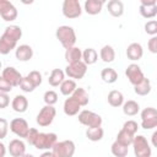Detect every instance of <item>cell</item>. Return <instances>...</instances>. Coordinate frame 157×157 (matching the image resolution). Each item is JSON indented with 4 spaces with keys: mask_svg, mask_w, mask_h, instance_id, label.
<instances>
[{
    "mask_svg": "<svg viewBox=\"0 0 157 157\" xmlns=\"http://www.w3.org/2000/svg\"><path fill=\"white\" fill-rule=\"evenodd\" d=\"M76 88H77V87H76V82H75L74 80H71V78L64 80V81L61 82V85H60V92H61V94H64V96H70V94H72V92H74Z\"/></svg>",
    "mask_w": 157,
    "mask_h": 157,
    "instance_id": "32",
    "label": "cell"
},
{
    "mask_svg": "<svg viewBox=\"0 0 157 157\" xmlns=\"http://www.w3.org/2000/svg\"><path fill=\"white\" fill-rule=\"evenodd\" d=\"M103 135H104V131L101 126H97V128H88L86 130V136L88 140L91 141H99L103 139Z\"/></svg>",
    "mask_w": 157,
    "mask_h": 157,
    "instance_id": "31",
    "label": "cell"
},
{
    "mask_svg": "<svg viewBox=\"0 0 157 157\" xmlns=\"http://www.w3.org/2000/svg\"><path fill=\"white\" fill-rule=\"evenodd\" d=\"M78 121L87 126V128H97L102 125V118L94 112L91 110H82L78 113Z\"/></svg>",
    "mask_w": 157,
    "mask_h": 157,
    "instance_id": "5",
    "label": "cell"
},
{
    "mask_svg": "<svg viewBox=\"0 0 157 157\" xmlns=\"http://www.w3.org/2000/svg\"><path fill=\"white\" fill-rule=\"evenodd\" d=\"M99 56H101L102 61H104V63H112L115 59V52H114V49H113L112 45H108L107 44V45L102 47V49L99 52Z\"/></svg>",
    "mask_w": 157,
    "mask_h": 157,
    "instance_id": "27",
    "label": "cell"
},
{
    "mask_svg": "<svg viewBox=\"0 0 157 157\" xmlns=\"http://www.w3.org/2000/svg\"><path fill=\"white\" fill-rule=\"evenodd\" d=\"M137 129H139V125H137V123L135 120H128L123 125V130H125L126 132H129L130 135H134V136H135Z\"/></svg>",
    "mask_w": 157,
    "mask_h": 157,
    "instance_id": "39",
    "label": "cell"
},
{
    "mask_svg": "<svg viewBox=\"0 0 157 157\" xmlns=\"http://www.w3.org/2000/svg\"><path fill=\"white\" fill-rule=\"evenodd\" d=\"M132 140H134V135H130L129 132H126L125 130H120L119 132H118V135H117V142H119L120 145H123V146H126V147H129L131 144H132Z\"/></svg>",
    "mask_w": 157,
    "mask_h": 157,
    "instance_id": "33",
    "label": "cell"
},
{
    "mask_svg": "<svg viewBox=\"0 0 157 157\" xmlns=\"http://www.w3.org/2000/svg\"><path fill=\"white\" fill-rule=\"evenodd\" d=\"M108 103L112 105V107H120L123 105L124 103V96L120 91H117V90H113L108 93Z\"/></svg>",
    "mask_w": 157,
    "mask_h": 157,
    "instance_id": "25",
    "label": "cell"
},
{
    "mask_svg": "<svg viewBox=\"0 0 157 157\" xmlns=\"http://www.w3.org/2000/svg\"><path fill=\"white\" fill-rule=\"evenodd\" d=\"M7 131H9V123H7V120L4 119V118H0V140L6 137Z\"/></svg>",
    "mask_w": 157,
    "mask_h": 157,
    "instance_id": "41",
    "label": "cell"
},
{
    "mask_svg": "<svg viewBox=\"0 0 157 157\" xmlns=\"http://www.w3.org/2000/svg\"><path fill=\"white\" fill-rule=\"evenodd\" d=\"M64 80H65V74H64V71L60 70V69H54V70L52 71L49 78H48V82H49L50 86L56 87V86H60Z\"/></svg>",
    "mask_w": 157,
    "mask_h": 157,
    "instance_id": "24",
    "label": "cell"
},
{
    "mask_svg": "<svg viewBox=\"0 0 157 157\" xmlns=\"http://www.w3.org/2000/svg\"><path fill=\"white\" fill-rule=\"evenodd\" d=\"M141 5L142 6H155L157 5L156 0H141Z\"/></svg>",
    "mask_w": 157,
    "mask_h": 157,
    "instance_id": "46",
    "label": "cell"
},
{
    "mask_svg": "<svg viewBox=\"0 0 157 157\" xmlns=\"http://www.w3.org/2000/svg\"><path fill=\"white\" fill-rule=\"evenodd\" d=\"M131 145L134 146V153L136 157H151L152 150L150 147L148 141L146 140V137L144 135L134 136Z\"/></svg>",
    "mask_w": 157,
    "mask_h": 157,
    "instance_id": "3",
    "label": "cell"
},
{
    "mask_svg": "<svg viewBox=\"0 0 157 157\" xmlns=\"http://www.w3.org/2000/svg\"><path fill=\"white\" fill-rule=\"evenodd\" d=\"M81 13L82 9L78 0H65L63 2V15L66 18H77Z\"/></svg>",
    "mask_w": 157,
    "mask_h": 157,
    "instance_id": "8",
    "label": "cell"
},
{
    "mask_svg": "<svg viewBox=\"0 0 157 157\" xmlns=\"http://www.w3.org/2000/svg\"><path fill=\"white\" fill-rule=\"evenodd\" d=\"M11 90H12V86H11V85H10L2 76H0V92L9 93Z\"/></svg>",
    "mask_w": 157,
    "mask_h": 157,
    "instance_id": "43",
    "label": "cell"
},
{
    "mask_svg": "<svg viewBox=\"0 0 157 157\" xmlns=\"http://www.w3.org/2000/svg\"><path fill=\"white\" fill-rule=\"evenodd\" d=\"M103 4V0H87L85 2V11L88 15H98L102 11Z\"/></svg>",
    "mask_w": 157,
    "mask_h": 157,
    "instance_id": "21",
    "label": "cell"
},
{
    "mask_svg": "<svg viewBox=\"0 0 157 157\" xmlns=\"http://www.w3.org/2000/svg\"><path fill=\"white\" fill-rule=\"evenodd\" d=\"M44 103L45 105H54L58 102V93L55 91H47L44 93Z\"/></svg>",
    "mask_w": 157,
    "mask_h": 157,
    "instance_id": "36",
    "label": "cell"
},
{
    "mask_svg": "<svg viewBox=\"0 0 157 157\" xmlns=\"http://www.w3.org/2000/svg\"><path fill=\"white\" fill-rule=\"evenodd\" d=\"M17 15H18L17 9L13 6L12 2H10L7 0H0V16L2 17L4 21L11 22V21L16 20Z\"/></svg>",
    "mask_w": 157,
    "mask_h": 157,
    "instance_id": "10",
    "label": "cell"
},
{
    "mask_svg": "<svg viewBox=\"0 0 157 157\" xmlns=\"http://www.w3.org/2000/svg\"><path fill=\"white\" fill-rule=\"evenodd\" d=\"M125 75L129 80V82L134 86H136L137 83H140L145 78L144 72L137 64H130L125 70Z\"/></svg>",
    "mask_w": 157,
    "mask_h": 157,
    "instance_id": "12",
    "label": "cell"
},
{
    "mask_svg": "<svg viewBox=\"0 0 157 157\" xmlns=\"http://www.w3.org/2000/svg\"><path fill=\"white\" fill-rule=\"evenodd\" d=\"M58 136L54 132H39L33 142L37 150H50L56 144Z\"/></svg>",
    "mask_w": 157,
    "mask_h": 157,
    "instance_id": "2",
    "label": "cell"
},
{
    "mask_svg": "<svg viewBox=\"0 0 157 157\" xmlns=\"http://www.w3.org/2000/svg\"><path fill=\"white\" fill-rule=\"evenodd\" d=\"M108 12L113 17H120L124 13V5L120 0H110L108 2Z\"/></svg>",
    "mask_w": 157,
    "mask_h": 157,
    "instance_id": "23",
    "label": "cell"
},
{
    "mask_svg": "<svg viewBox=\"0 0 157 157\" xmlns=\"http://www.w3.org/2000/svg\"><path fill=\"white\" fill-rule=\"evenodd\" d=\"M16 45H17V40L6 32H4V34L0 37V54L2 55L9 54L12 49L16 48Z\"/></svg>",
    "mask_w": 157,
    "mask_h": 157,
    "instance_id": "13",
    "label": "cell"
},
{
    "mask_svg": "<svg viewBox=\"0 0 157 157\" xmlns=\"http://www.w3.org/2000/svg\"><path fill=\"white\" fill-rule=\"evenodd\" d=\"M156 137H157V131H155L153 135H152V144H153V146L157 145V142H156Z\"/></svg>",
    "mask_w": 157,
    "mask_h": 157,
    "instance_id": "49",
    "label": "cell"
},
{
    "mask_svg": "<svg viewBox=\"0 0 157 157\" xmlns=\"http://www.w3.org/2000/svg\"><path fill=\"white\" fill-rule=\"evenodd\" d=\"M145 32L150 36H156L157 34V21L156 20H151L148 22L145 23Z\"/></svg>",
    "mask_w": 157,
    "mask_h": 157,
    "instance_id": "40",
    "label": "cell"
},
{
    "mask_svg": "<svg viewBox=\"0 0 157 157\" xmlns=\"http://www.w3.org/2000/svg\"><path fill=\"white\" fill-rule=\"evenodd\" d=\"M65 60L67 61V64H74V63H78L82 60V52L80 48L77 47H71L67 48L65 50Z\"/></svg>",
    "mask_w": 157,
    "mask_h": 157,
    "instance_id": "18",
    "label": "cell"
},
{
    "mask_svg": "<svg viewBox=\"0 0 157 157\" xmlns=\"http://www.w3.org/2000/svg\"><path fill=\"white\" fill-rule=\"evenodd\" d=\"M10 130L16 136L26 139V136L28 134V130H29V126H28V123L23 118H15L10 123Z\"/></svg>",
    "mask_w": 157,
    "mask_h": 157,
    "instance_id": "11",
    "label": "cell"
},
{
    "mask_svg": "<svg viewBox=\"0 0 157 157\" xmlns=\"http://www.w3.org/2000/svg\"><path fill=\"white\" fill-rule=\"evenodd\" d=\"M144 55V49L140 43H131L126 48V56L129 60H140Z\"/></svg>",
    "mask_w": 157,
    "mask_h": 157,
    "instance_id": "16",
    "label": "cell"
},
{
    "mask_svg": "<svg viewBox=\"0 0 157 157\" xmlns=\"http://www.w3.org/2000/svg\"><path fill=\"white\" fill-rule=\"evenodd\" d=\"M9 152L12 157H22L26 153V145L20 139H13L9 144Z\"/></svg>",
    "mask_w": 157,
    "mask_h": 157,
    "instance_id": "15",
    "label": "cell"
},
{
    "mask_svg": "<svg viewBox=\"0 0 157 157\" xmlns=\"http://www.w3.org/2000/svg\"><path fill=\"white\" fill-rule=\"evenodd\" d=\"M101 78L107 83H114L118 80V72L112 67H105L101 72Z\"/></svg>",
    "mask_w": 157,
    "mask_h": 157,
    "instance_id": "30",
    "label": "cell"
},
{
    "mask_svg": "<svg viewBox=\"0 0 157 157\" xmlns=\"http://www.w3.org/2000/svg\"><path fill=\"white\" fill-rule=\"evenodd\" d=\"M110 151H112L113 156H115V157H126L128 152H129V147L123 146L119 142L114 141L112 144V146H110Z\"/></svg>",
    "mask_w": 157,
    "mask_h": 157,
    "instance_id": "34",
    "label": "cell"
},
{
    "mask_svg": "<svg viewBox=\"0 0 157 157\" xmlns=\"http://www.w3.org/2000/svg\"><path fill=\"white\" fill-rule=\"evenodd\" d=\"M55 114H56V110L53 105H44L39 110V113L36 118V121L39 126H48L53 123Z\"/></svg>",
    "mask_w": 157,
    "mask_h": 157,
    "instance_id": "7",
    "label": "cell"
},
{
    "mask_svg": "<svg viewBox=\"0 0 157 157\" xmlns=\"http://www.w3.org/2000/svg\"><path fill=\"white\" fill-rule=\"evenodd\" d=\"M140 15L144 18H153L157 15V5L155 6H142L140 5Z\"/></svg>",
    "mask_w": 157,
    "mask_h": 157,
    "instance_id": "35",
    "label": "cell"
},
{
    "mask_svg": "<svg viewBox=\"0 0 157 157\" xmlns=\"http://www.w3.org/2000/svg\"><path fill=\"white\" fill-rule=\"evenodd\" d=\"M16 59L20 61H28L33 56V49L28 44H21L20 47L16 48Z\"/></svg>",
    "mask_w": 157,
    "mask_h": 157,
    "instance_id": "17",
    "label": "cell"
},
{
    "mask_svg": "<svg viewBox=\"0 0 157 157\" xmlns=\"http://www.w3.org/2000/svg\"><path fill=\"white\" fill-rule=\"evenodd\" d=\"M27 77H28V80L33 83L34 87H38V86L42 83V74H40L39 71H37V70L31 71V72L27 75Z\"/></svg>",
    "mask_w": 157,
    "mask_h": 157,
    "instance_id": "38",
    "label": "cell"
},
{
    "mask_svg": "<svg viewBox=\"0 0 157 157\" xmlns=\"http://www.w3.org/2000/svg\"><path fill=\"white\" fill-rule=\"evenodd\" d=\"M64 113L69 117H72V115H76L78 112H80V108L81 105L72 98V97H69L65 99L64 102Z\"/></svg>",
    "mask_w": 157,
    "mask_h": 157,
    "instance_id": "20",
    "label": "cell"
},
{
    "mask_svg": "<svg viewBox=\"0 0 157 157\" xmlns=\"http://www.w3.org/2000/svg\"><path fill=\"white\" fill-rule=\"evenodd\" d=\"M55 36L58 38V40L61 43V45L67 49L75 45L76 43V33L74 31L72 27L70 26H60L56 28Z\"/></svg>",
    "mask_w": 157,
    "mask_h": 157,
    "instance_id": "1",
    "label": "cell"
},
{
    "mask_svg": "<svg viewBox=\"0 0 157 157\" xmlns=\"http://www.w3.org/2000/svg\"><path fill=\"white\" fill-rule=\"evenodd\" d=\"M12 87H15V86H18L20 85V81H21V78H22V75L15 69V67H12V66H7V67H5L4 70H2V75H1Z\"/></svg>",
    "mask_w": 157,
    "mask_h": 157,
    "instance_id": "14",
    "label": "cell"
},
{
    "mask_svg": "<svg viewBox=\"0 0 157 157\" xmlns=\"http://www.w3.org/2000/svg\"><path fill=\"white\" fill-rule=\"evenodd\" d=\"M18 86H20V88H21L23 92H28V93H29V92H33V91H34V88H36V87L33 86V83L28 80V77H27V76H25V77L22 76V78H21V81H20V85H18Z\"/></svg>",
    "mask_w": 157,
    "mask_h": 157,
    "instance_id": "37",
    "label": "cell"
},
{
    "mask_svg": "<svg viewBox=\"0 0 157 157\" xmlns=\"http://www.w3.org/2000/svg\"><path fill=\"white\" fill-rule=\"evenodd\" d=\"M98 60V54L93 48H87L82 52V61L86 65H92Z\"/></svg>",
    "mask_w": 157,
    "mask_h": 157,
    "instance_id": "28",
    "label": "cell"
},
{
    "mask_svg": "<svg viewBox=\"0 0 157 157\" xmlns=\"http://www.w3.org/2000/svg\"><path fill=\"white\" fill-rule=\"evenodd\" d=\"M39 157H55V156H54V153H53L52 151H45V152H43Z\"/></svg>",
    "mask_w": 157,
    "mask_h": 157,
    "instance_id": "48",
    "label": "cell"
},
{
    "mask_svg": "<svg viewBox=\"0 0 157 157\" xmlns=\"http://www.w3.org/2000/svg\"><path fill=\"white\" fill-rule=\"evenodd\" d=\"M134 91L136 94L139 96H146L151 92V82L148 78H144L140 83H137L136 86H134Z\"/></svg>",
    "mask_w": 157,
    "mask_h": 157,
    "instance_id": "29",
    "label": "cell"
},
{
    "mask_svg": "<svg viewBox=\"0 0 157 157\" xmlns=\"http://www.w3.org/2000/svg\"><path fill=\"white\" fill-rule=\"evenodd\" d=\"M71 97H72V98H74L81 107L87 105V104H88V101H90V96H88L87 91H86L85 88H82V87L76 88V90L72 92Z\"/></svg>",
    "mask_w": 157,
    "mask_h": 157,
    "instance_id": "22",
    "label": "cell"
},
{
    "mask_svg": "<svg viewBox=\"0 0 157 157\" xmlns=\"http://www.w3.org/2000/svg\"><path fill=\"white\" fill-rule=\"evenodd\" d=\"M22 157H34V156H33V155H31V153H25Z\"/></svg>",
    "mask_w": 157,
    "mask_h": 157,
    "instance_id": "50",
    "label": "cell"
},
{
    "mask_svg": "<svg viewBox=\"0 0 157 157\" xmlns=\"http://www.w3.org/2000/svg\"><path fill=\"white\" fill-rule=\"evenodd\" d=\"M0 69H1V61H0Z\"/></svg>",
    "mask_w": 157,
    "mask_h": 157,
    "instance_id": "51",
    "label": "cell"
},
{
    "mask_svg": "<svg viewBox=\"0 0 157 157\" xmlns=\"http://www.w3.org/2000/svg\"><path fill=\"white\" fill-rule=\"evenodd\" d=\"M12 109L17 113H25L28 108V101L23 94H17L15 96V98L12 99Z\"/></svg>",
    "mask_w": 157,
    "mask_h": 157,
    "instance_id": "19",
    "label": "cell"
},
{
    "mask_svg": "<svg viewBox=\"0 0 157 157\" xmlns=\"http://www.w3.org/2000/svg\"><path fill=\"white\" fill-rule=\"evenodd\" d=\"M9 104H10V97H9V94L7 93H4V92H0V109L6 108Z\"/></svg>",
    "mask_w": 157,
    "mask_h": 157,
    "instance_id": "44",
    "label": "cell"
},
{
    "mask_svg": "<svg viewBox=\"0 0 157 157\" xmlns=\"http://www.w3.org/2000/svg\"><path fill=\"white\" fill-rule=\"evenodd\" d=\"M5 153H6V147L2 142H0V157H5Z\"/></svg>",
    "mask_w": 157,
    "mask_h": 157,
    "instance_id": "47",
    "label": "cell"
},
{
    "mask_svg": "<svg viewBox=\"0 0 157 157\" xmlns=\"http://www.w3.org/2000/svg\"><path fill=\"white\" fill-rule=\"evenodd\" d=\"M52 152L55 157H72L75 153V144L71 140H64V141H56V144L53 146Z\"/></svg>",
    "mask_w": 157,
    "mask_h": 157,
    "instance_id": "4",
    "label": "cell"
},
{
    "mask_svg": "<svg viewBox=\"0 0 157 157\" xmlns=\"http://www.w3.org/2000/svg\"><path fill=\"white\" fill-rule=\"evenodd\" d=\"M147 47H148V50H150L151 53H153V54L157 53V37H156V36L151 37V39H150L148 43H147Z\"/></svg>",
    "mask_w": 157,
    "mask_h": 157,
    "instance_id": "45",
    "label": "cell"
},
{
    "mask_svg": "<svg viewBox=\"0 0 157 157\" xmlns=\"http://www.w3.org/2000/svg\"><path fill=\"white\" fill-rule=\"evenodd\" d=\"M87 72V65L81 60L78 63H74V64H67V66L65 67V74L70 77V78H76V80H81Z\"/></svg>",
    "mask_w": 157,
    "mask_h": 157,
    "instance_id": "9",
    "label": "cell"
},
{
    "mask_svg": "<svg viewBox=\"0 0 157 157\" xmlns=\"http://www.w3.org/2000/svg\"><path fill=\"white\" fill-rule=\"evenodd\" d=\"M141 126L146 130L157 126V110L155 108L147 107L141 112Z\"/></svg>",
    "mask_w": 157,
    "mask_h": 157,
    "instance_id": "6",
    "label": "cell"
},
{
    "mask_svg": "<svg viewBox=\"0 0 157 157\" xmlns=\"http://www.w3.org/2000/svg\"><path fill=\"white\" fill-rule=\"evenodd\" d=\"M38 134H39V132H38L37 129H34V128H29L28 134H27V136H26L27 142H28L29 145H33V142H34V140H36V137H37Z\"/></svg>",
    "mask_w": 157,
    "mask_h": 157,
    "instance_id": "42",
    "label": "cell"
},
{
    "mask_svg": "<svg viewBox=\"0 0 157 157\" xmlns=\"http://www.w3.org/2000/svg\"><path fill=\"white\" fill-rule=\"evenodd\" d=\"M140 110V105L137 102L132 101V99H129L128 102L123 103V113L128 117H132V115H136Z\"/></svg>",
    "mask_w": 157,
    "mask_h": 157,
    "instance_id": "26",
    "label": "cell"
}]
</instances>
